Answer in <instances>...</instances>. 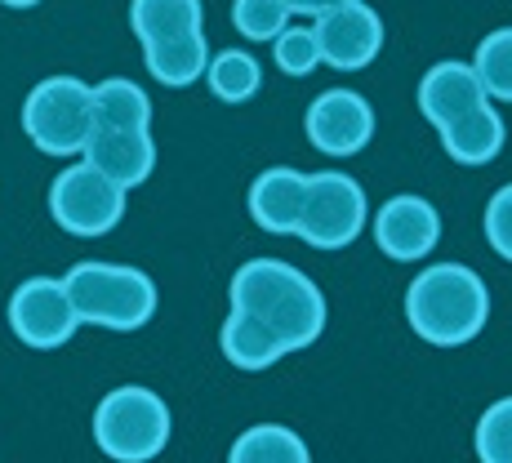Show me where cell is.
Returning a JSON list of instances; mask_svg holds the SVG:
<instances>
[{
	"label": "cell",
	"mask_w": 512,
	"mask_h": 463,
	"mask_svg": "<svg viewBox=\"0 0 512 463\" xmlns=\"http://www.w3.org/2000/svg\"><path fill=\"white\" fill-rule=\"evenodd\" d=\"M201 0H130V27L143 45H165L179 36L205 32Z\"/></svg>",
	"instance_id": "2e32d148"
},
{
	"label": "cell",
	"mask_w": 512,
	"mask_h": 463,
	"mask_svg": "<svg viewBox=\"0 0 512 463\" xmlns=\"http://www.w3.org/2000/svg\"><path fill=\"white\" fill-rule=\"evenodd\" d=\"M406 321L432 348H464L490 321V290L464 263H432L406 290Z\"/></svg>",
	"instance_id": "7a4b0ae2"
},
{
	"label": "cell",
	"mask_w": 512,
	"mask_h": 463,
	"mask_svg": "<svg viewBox=\"0 0 512 463\" xmlns=\"http://www.w3.org/2000/svg\"><path fill=\"white\" fill-rule=\"evenodd\" d=\"M437 134H441L446 156L459 165H490L508 143V130H504V121H499V112L490 107V98L481 107H472L468 116H459V121L441 125Z\"/></svg>",
	"instance_id": "9a60e30c"
},
{
	"label": "cell",
	"mask_w": 512,
	"mask_h": 463,
	"mask_svg": "<svg viewBox=\"0 0 512 463\" xmlns=\"http://www.w3.org/2000/svg\"><path fill=\"white\" fill-rule=\"evenodd\" d=\"M272 58H277V67L285 76H312L321 67L312 27H281V32L272 36Z\"/></svg>",
	"instance_id": "d4e9b609"
},
{
	"label": "cell",
	"mask_w": 512,
	"mask_h": 463,
	"mask_svg": "<svg viewBox=\"0 0 512 463\" xmlns=\"http://www.w3.org/2000/svg\"><path fill=\"white\" fill-rule=\"evenodd\" d=\"M219 348H223V357H228L236 370H245V374L272 370L285 357L281 343L272 339L259 321L245 317V312H228V321H223V330H219Z\"/></svg>",
	"instance_id": "ac0fdd59"
},
{
	"label": "cell",
	"mask_w": 512,
	"mask_h": 463,
	"mask_svg": "<svg viewBox=\"0 0 512 463\" xmlns=\"http://www.w3.org/2000/svg\"><path fill=\"white\" fill-rule=\"evenodd\" d=\"M472 72H477L486 98L512 103V27H495L472 54Z\"/></svg>",
	"instance_id": "7402d4cb"
},
{
	"label": "cell",
	"mask_w": 512,
	"mask_h": 463,
	"mask_svg": "<svg viewBox=\"0 0 512 463\" xmlns=\"http://www.w3.org/2000/svg\"><path fill=\"white\" fill-rule=\"evenodd\" d=\"M472 446H477L481 463H512V397L495 401V406L477 419Z\"/></svg>",
	"instance_id": "603a6c76"
},
{
	"label": "cell",
	"mask_w": 512,
	"mask_h": 463,
	"mask_svg": "<svg viewBox=\"0 0 512 463\" xmlns=\"http://www.w3.org/2000/svg\"><path fill=\"white\" fill-rule=\"evenodd\" d=\"M312 36H317V54L326 67H334V72H361L383 49V18L366 0H343V5L317 14Z\"/></svg>",
	"instance_id": "9c48e42d"
},
{
	"label": "cell",
	"mask_w": 512,
	"mask_h": 463,
	"mask_svg": "<svg viewBox=\"0 0 512 463\" xmlns=\"http://www.w3.org/2000/svg\"><path fill=\"white\" fill-rule=\"evenodd\" d=\"M486 103V90H481L477 72H472V63H437L423 72L419 81V112L423 121H432L441 130V125L459 121V116H468L472 107Z\"/></svg>",
	"instance_id": "4fadbf2b"
},
{
	"label": "cell",
	"mask_w": 512,
	"mask_h": 463,
	"mask_svg": "<svg viewBox=\"0 0 512 463\" xmlns=\"http://www.w3.org/2000/svg\"><path fill=\"white\" fill-rule=\"evenodd\" d=\"M285 9H290V14H326V9H334V5H343V0H281Z\"/></svg>",
	"instance_id": "4316f807"
},
{
	"label": "cell",
	"mask_w": 512,
	"mask_h": 463,
	"mask_svg": "<svg viewBox=\"0 0 512 463\" xmlns=\"http://www.w3.org/2000/svg\"><path fill=\"white\" fill-rule=\"evenodd\" d=\"M0 5H9V9H32V5H41V0H0Z\"/></svg>",
	"instance_id": "83f0119b"
},
{
	"label": "cell",
	"mask_w": 512,
	"mask_h": 463,
	"mask_svg": "<svg viewBox=\"0 0 512 463\" xmlns=\"http://www.w3.org/2000/svg\"><path fill=\"white\" fill-rule=\"evenodd\" d=\"M228 463H312L308 441L285 423H254L236 437L228 450Z\"/></svg>",
	"instance_id": "d6986e66"
},
{
	"label": "cell",
	"mask_w": 512,
	"mask_h": 463,
	"mask_svg": "<svg viewBox=\"0 0 512 463\" xmlns=\"http://www.w3.org/2000/svg\"><path fill=\"white\" fill-rule=\"evenodd\" d=\"M143 63L152 72V81L170 85V90H187L205 76V63H210V45H205V32L179 36V41L165 45H143Z\"/></svg>",
	"instance_id": "e0dca14e"
},
{
	"label": "cell",
	"mask_w": 512,
	"mask_h": 463,
	"mask_svg": "<svg viewBox=\"0 0 512 463\" xmlns=\"http://www.w3.org/2000/svg\"><path fill=\"white\" fill-rule=\"evenodd\" d=\"M63 290L85 325H103V330L130 334V330H143V325L156 317V281L147 277L143 268L90 259V263L67 268Z\"/></svg>",
	"instance_id": "3957f363"
},
{
	"label": "cell",
	"mask_w": 512,
	"mask_h": 463,
	"mask_svg": "<svg viewBox=\"0 0 512 463\" xmlns=\"http://www.w3.org/2000/svg\"><path fill=\"white\" fill-rule=\"evenodd\" d=\"M76 317L72 299H67L63 281L54 277H27L9 294V330L36 352H49V348H63L67 339L76 334Z\"/></svg>",
	"instance_id": "ba28073f"
},
{
	"label": "cell",
	"mask_w": 512,
	"mask_h": 463,
	"mask_svg": "<svg viewBox=\"0 0 512 463\" xmlns=\"http://www.w3.org/2000/svg\"><path fill=\"white\" fill-rule=\"evenodd\" d=\"M370 201L366 187L343 170H317L308 174V196H303L299 232L312 250H343L366 232Z\"/></svg>",
	"instance_id": "8992f818"
},
{
	"label": "cell",
	"mask_w": 512,
	"mask_h": 463,
	"mask_svg": "<svg viewBox=\"0 0 512 463\" xmlns=\"http://www.w3.org/2000/svg\"><path fill=\"white\" fill-rule=\"evenodd\" d=\"M85 165H94L98 174H107L116 187H139L152 179L156 170V143L152 130H112V125H94L90 139L81 147Z\"/></svg>",
	"instance_id": "7c38bea8"
},
{
	"label": "cell",
	"mask_w": 512,
	"mask_h": 463,
	"mask_svg": "<svg viewBox=\"0 0 512 463\" xmlns=\"http://www.w3.org/2000/svg\"><path fill=\"white\" fill-rule=\"evenodd\" d=\"M94 125H112V130H147L152 125V98L125 76L94 85Z\"/></svg>",
	"instance_id": "ffe728a7"
},
{
	"label": "cell",
	"mask_w": 512,
	"mask_h": 463,
	"mask_svg": "<svg viewBox=\"0 0 512 463\" xmlns=\"http://www.w3.org/2000/svg\"><path fill=\"white\" fill-rule=\"evenodd\" d=\"M49 214L72 236H107L125 219V187H116L94 165L76 161L49 183Z\"/></svg>",
	"instance_id": "52a82bcc"
},
{
	"label": "cell",
	"mask_w": 512,
	"mask_h": 463,
	"mask_svg": "<svg viewBox=\"0 0 512 463\" xmlns=\"http://www.w3.org/2000/svg\"><path fill=\"white\" fill-rule=\"evenodd\" d=\"M303 196H308V174L277 165V170H263L250 183V219L272 236H294L303 219Z\"/></svg>",
	"instance_id": "5bb4252c"
},
{
	"label": "cell",
	"mask_w": 512,
	"mask_h": 463,
	"mask_svg": "<svg viewBox=\"0 0 512 463\" xmlns=\"http://www.w3.org/2000/svg\"><path fill=\"white\" fill-rule=\"evenodd\" d=\"M370 236L392 263H419L437 250L441 241V214L432 201L415 192H397L379 205L370 223Z\"/></svg>",
	"instance_id": "30bf717a"
},
{
	"label": "cell",
	"mask_w": 512,
	"mask_h": 463,
	"mask_svg": "<svg viewBox=\"0 0 512 463\" xmlns=\"http://www.w3.org/2000/svg\"><path fill=\"white\" fill-rule=\"evenodd\" d=\"M205 81H210L214 98H223V103H250L263 90V67L245 49H223V54H210Z\"/></svg>",
	"instance_id": "44dd1931"
},
{
	"label": "cell",
	"mask_w": 512,
	"mask_h": 463,
	"mask_svg": "<svg viewBox=\"0 0 512 463\" xmlns=\"http://www.w3.org/2000/svg\"><path fill=\"white\" fill-rule=\"evenodd\" d=\"M303 130H308V143L321 156L343 161V156H357L374 139V107L357 90H326L312 98Z\"/></svg>",
	"instance_id": "8fae6325"
},
{
	"label": "cell",
	"mask_w": 512,
	"mask_h": 463,
	"mask_svg": "<svg viewBox=\"0 0 512 463\" xmlns=\"http://www.w3.org/2000/svg\"><path fill=\"white\" fill-rule=\"evenodd\" d=\"M232 312H245L285 348V357L312 348L326 330V294L303 268L285 259H250L236 268L228 285Z\"/></svg>",
	"instance_id": "6da1fadb"
},
{
	"label": "cell",
	"mask_w": 512,
	"mask_h": 463,
	"mask_svg": "<svg viewBox=\"0 0 512 463\" xmlns=\"http://www.w3.org/2000/svg\"><path fill=\"white\" fill-rule=\"evenodd\" d=\"M23 130L45 156H81L94 130V85L76 76H45L23 103Z\"/></svg>",
	"instance_id": "5b68a950"
},
{
	"label": "cell",
	"mask_w": 512,
	"mask_h": 463,
	"mask_svg": "<svg viewBox=\"0 0 512 463\" xmlns=\"http://www.w3.org/2000/svg\"><path fill=\"white\" fill-rule=\"evenodd\" d=\"M170 406L161 392L125 383L112 388L94 410V441L116 463H147L170 446Z\"/></svg>",
	"instance_id": "277c9868"
},
{
	"label": "cell",
	"mask_w": 512,
	"mask_h": 463,
	"mask_svg": "<svg viewBox=\"0 0 512 463\" xmlns=\"http://www.w3.org/2000/svg\"><path fill=\"white\" fill-rule=\"evenodd\" d=\"M232 23L245 41H272L281 27H290V9L281 0H232Z\"/></svg>",
	"instance_id": "cb8c5ba5"
},
{
	"label": "cell",
	"mask_w": 512,
	"mask_h": 463,
	"mask_svg": "<svg viewBox=\"0 0 512 463\" xmlns=\"http://www.w3.org/2000/svg\"><path fill=\"white\" fill-rule=\"evenodd\" d=\"M486 241L499 259L512 263V183H504L486 205Z\"/></svg>",
	"instance_id": "484cf974"
}]
</instances>
